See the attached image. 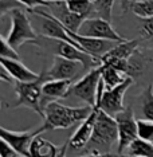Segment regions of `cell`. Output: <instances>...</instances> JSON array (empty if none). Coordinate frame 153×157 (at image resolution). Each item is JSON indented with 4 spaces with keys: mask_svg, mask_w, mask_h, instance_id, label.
I'll list each match as a JSON object with an SVG mask.
<instances>
[{
    "mask_svg": "<svg viewBox=\"0 0 153 157\" xmlns=\"http://www.w3.org/2000/svg\"><path fill=\"white\" fill-rule=\"evenodd\" d=\"M94 106L86 103L85 106H66L58 101H51L44 106V121L40 126L42 132H50L56 129H69L74 125L86 120L93 112Z\"/></svg>",
    "mask_w": 153,
    "mask_h": 157,
    "instance_id": "obj_1",
    "label": "cell"
},
{
    "mask_svg": "<svg viewBox=\"0 0 153 157\" xmlns=\"http://www.w3.org/2000/svg\"><path fill=\"white\" fill-rule=\"evenodd\" d=\"M99 108V106H98ZM118 142V126L113 116H110L102 109L98 110L97 121L90 141L86 145L87 153L95 156L109 155L112 146Z\"/></svg>",
    "mask_w": 153,
    "mask_h": 157,
    "instance_id": "obj_2",
    "label": "cell"
},
{
    "mask_svg": "<svg viewBox=\"0 0 153 157\" xmlns=\"http://www.w3.org/2000/svg\"><path fill=\"white\" fill-rule=\"evenodd\" d=\"M47 81L44 77V73H40V77L34 81H15L13 82V90L16 93V102L13 105H8V108L15 109L20 106L33 109L35 113H38L42 118H44V110L42 109L40 98H42V86Z\"/></svg>",
    "mask_w": 153,
    "mask_h": 157,
    "instance_id": "obj_3",
    "label": "cell"
},
{
    "mask_svg": "<svg viewBox=\"0 0 153 157\" xmlns=\"http://www.w3.org/2000/svg\"><path fill=\"white\" fill-rule=\"evenodd\" d=\"M8 13L11 17V30L7 36L10 43L16 50L27 42L38 43V34L35 33L33 24L30 22V17L22 7L12 8Z\"/></svg>",
    "mask_w": 153,
    "mask_h": 157,
    "instance_id": "obj_4",
    "label": "cell"
},
{
    "mask_svg": "<svg viewBox=\"0 0 153 157\" xmlns=\"http://www.w3.org/2000/svg\"><path fill=\"white\" fill-rule=\"evenodd\" d=\"M133 82L134 78L128 75L125 81L121 82L120 85H117V86L112 89H105V83L101 79L97 94V106H99V109H102L104 112H106L113 117L116 114H118L120 112H122L125 109V105H124L125 93L133 85Z\"/></svg>",
    "mask_w": 153,
    "mask_h": 157,
    "instance_id": "obj_5",
    "label": "cell"
},
{
    "mask_svg": "<svg viewBox=\"0 0 153 157\" xmlns=\"http://www.w3.org/2000/svg\"><path fill=\"white\" fill-rule=\"evenodd\" d=\"M102 79V67L97 66L87 71L85 75L73 83L71 86V94L82 99L83 102L89 103L91 106L97 105V94L98 87Z\"/></svg>",
    "mask_w": 153,
    "mask_h": 157,
    "instance_id": "obj_6",
    "label": "cell"
},
{
    "mask_svg": "<svg viewBox=\"0 0 153 157\" xmlns=\"http://www.w3.org/2000/svg\"><path fill=\"white\" fill-rule=\"evenodd\" d=\"M114 118L118 126V155H122L132 142L138 137L137 118L134 117L132 106H126L122 112L116 114Z\"/></svg>",
    "mask_w": 153,
    "mask_h": 157,
    "instance_id": "obj_7",
    "label": "cell"
},
{
    "mask_svg": "<svg viewBox=\"0 0 153 157\" xmlns=\"http://www.w3.org/2000/svg\"><path fill=\"white\" fill-rule=\"evenodd\" d=\"M79 34L85 35V36L109 39V40H114V42L126 40L125 38H122L114 28H113L110 20L104 19V17H101V16L86 17L79 28Z\"/></svg>",
    "mask_w": 153,
    "mask_h": 157,
    "instance_id": "obj_8",
    "label": "cell"
},
{
    "mask_svg": "<svg viewBox=\"0 0 153 157\" xmlns=\"http://www.w3.org/2000/svg\"><path fill=\"white\" fill-rule=\"evenodd\" d=\"M42 133L43 132H42L40 128H38L35 130H26V132H13L7 129V128H2L0 129V138L6 140L20 156L27 157L31 156L30 153L31 142L38 134Z\"/></svg>",
    "mask_w": 153,
    "mask_h": 157,
    "instance_id": "obj_9",
    "label": "cell"
},
{
    "mask_svg": "<svg viewBox=\"0 0 153 157\" xmlns=\"http://www.w3.org/2000/svg\"><path fill=\"white\" fill-rule=\"evenodd\" d=\"M98 110H99V108L95 105L93 112L89 114V117L86 120H83L82 122H81L79 128H78L73 133V136L67 140V145H69L71 149H74V151H81V149L86 148V145L89 144V141H90L91 136H93L95 121H97V116H98Z\"/></svg>",
    "mask_w": 153,
    "mask_h": 157,
    "instance_id": "obj_10",
    "label": "cell"
},
{
    "mask_svg": "<svg viewBox=\"0 0 153 157\" xmlns=\"http://www.w3.org/2000/svg\"><path fill=\"white\" fill-rule=\"evenodd\" d=\"M83 65L78 60H71L65 56H55L52 66L44 73L46 79H73L79 73V69Z\"/></svg>",
    "mask_w": 153,
    "mask_h": 157,
    "instance_id": "obj_11",
    "label": "cell"
},
{
    "mask_svg": "<svg viewBox=\"0 0 153 157\" xmlns=\"http://www.w3.org/2000/svg\"><path fill=\"white\" fill-rule=\"evenodd\" d=\"M73 79H47L42 86L40 105L44 110V106L51 101L67 98L71 94Z\"/></svg>",
    "mask_w": 153,
    "mask_h": 157,
    "instance_id": "obj_12",
    "label": "cell"
},
{
    "mask_svg": "<svg viewBox=\"0 0 153 157\" xmlns=\"http://www.w3.org/2000/svg\"><path fill=\"white\" fill-rule=\"evenodd\" d=\"M56 52H58V55L65 56V58H67V59L81 62L83 65L85 69H87V70L102 65L101 58H97V56L89 54V52L75 47V46H73L71 43H67V42H65V40H59L58 42Z\"/></svg>",
    "mask_w": 153,
    "mask_h": 157,
    "instance_id": "obj_13",
    "label": "cell"
},
{
    "mask_svg": "<svg viewBox=\"0 0 153 157\" xmlns=\"http://www.w3.org/2000/svg\"><path fill=\"white\" fill-rule=\"evenodd\" d=\"M47 8H50L51 13L54 15L60 23L63 24L66 28L74 31V33H79V28L82 26L83 20L86 17L74 13L70 11V8L67 7L66 0H59V2H50Z\"/></svg>",
    "mask_w": 153,
    "mask_h": 157,
    "instance_id": "obj_14",
    "label": "cell"
},
{
    "mask_svg": "<svg viewBox=\"0 0 153 157\" xmlns=\"http://www.w3.org/2000/svg\"><path fill=\"white\" fill-rule=\"evenodd\" d=\"M0 63L2 66H4L8 73L12 75L15 81H34L38 79L40 77V74H36L35 71L30 70L28 67L24 65L20 59H13V58H2L0 56Z\"/></svg>",
    "mask_w": 153,
    "mask_h": 157,
    "instance_id": "obj_15",
    "label": "cell"
},
{
    "mask_svg": "<svg viewBox=\"0 0 153 157\" xmlns=\"http://www.w3.org/2000/svg\"><path fill=\"white\" fill-rule=\"evenodd\" d=\"M137 50H138V40L137 39L118 42L114 47L110 48L109 51L102 56L101 60H102V63H106V62H116V60L129 59Z\"/></svg>",
    "mask_w": 153,
    "mask_h": 157,
    "instance_id": "obj_16",
    "label": "cell"
},
{
    "mask_svg": "<svg viewBox=\"0 0 153 157\" xmlns=\"http://www.w3.org/2000/svg\"><path fill=\"white\" fill-rule=\"evenodd\" d=\"M67 142L63 146L58 148L56 145H54L52 142H50L47 140H44L40 134H38L36 137L33 140L30 146V153L31 156H63L66 153L67 149Z\"/></svg>",
    "mask_w": 153,
    "mask_h": 157,
    "instance_id": "obj_17",
    "label": "cell"
},
{
    "mask_svg": "<svg viewBox=\"0 0 153 157\" xmlns=\"http://www.w3.org/2000/svg\"><path fill=\"white\" fill-rule=\"evenodd\" d=\"M122 8L142 20L153 17V0H122Z\"/></svg>",
    "mask_w": 153,
    "mask_h": 157,
    "instance_id": "obj_18",
    "label": "cell"
},
{
    "mask_svg": "<svg viewBox=\"0 0 153 157\" xmlns=\"http://www.w3.org/2000/svg\"><path fill=\"white\" fill-rule=\"evenodd\" d=\"M102 81L105 83V89H112L120 85L121 82L125 81L128 77L122 70L117 69L116 66L109 65V63H102Z\"/></svg>",
    "mask_w": 153,
    "mask_h": 157,
    "instance_id": "obj_19",
    "label": "cell"
},
{
    "mask_svg": "<svg viewBox=\"0 0 153 157\" xmlns=\"http://www.w3.org/2000/svg\"><path fill=\"white\" fill-rule=\"evenodd\" d=\"M138 106L144 118L153 120V83L148 85L138 95Z\"/></svg>",
    "mask_w": 153,
    "mask_h": 157,
    "instance_id": "obj_20",
    "label": "cell"
},
{
    "mask_svg": "<svg viewBox=\"0 0 153 157\" xmlns=\"http://www.w3.org/2000/svg\"><path fill=\"white\" fill-rule=\"evenodd\" d=\"M126 153L134 157H153V142L137 137L126 149Z\"/></svg>",
    "mask_w": 153,
    "mask_h": 157,
    "instance_id": "obj_21",
    "label": "cell"
},
{
    "mask_svg": "<svg viewBox=\"0 0 153 157\" xmlns=\"http://www.w3.org/2000/svg\"><path fill=\"white\" fill-rule=\"evenodd\" d=\"M66 3L70 11H73L74 13H78L83 17L94 16L93 3L90 0H66Z\"/></svg>",
    "mask_w": 153,
    "mask_h": 157,
    "instance_id": "obj_22",
    "label": "cell"
},
{
    "mask_svg": "<svg viewBox=\"0 0 153 157\" xmlns=\"http://www.w3.org/2000/svg\"><path fill=\"white\" fill-rule=\"evenodd\" d=\"M93 3L94 16H101L112 22V12L114 0H90Z\"/></svg>",
    "mask_w": 153,
    "mask_h": 157,
    "instance_id": "obj_23",
    "label": "cell"
},
{
    "mask_svg": "<svg viewBox=\"0 0 153 157\" xmlns=\"http://www.w3.org/2000/svg\"><path fill=\"white\" fill-rule=\"evenodd\" d=\"M137 134L142 140L153 142V120L138 118L137 120Z\"/></svg>",
    "mask_w": 153,
    "mask_h": 157,
    "instance_id": "obj_24",
    "label": "cell"
},
{
    "mask_svg": "<svg viewBox=\"0 0 153 157\" xmlns=\"http://www.w3.org/2000/svg\"><path fill=\"white\" fill-rule=\"evenodd\" d=\"M2 38V48H0V56L2 58H13V59H22L17 52V50L8 42L7 36H0Z\"/></svg>",
    "mask_w": 153,
    "mask_h": 157,
    "instance_id": "obj_25",
    "label": "cell"
},
{
    "mask_svg": "<svg viewBox=\"0 0 153 157\" xmlns=\"http://www.w3.org/2000/svg\"><path fill=\"white\" fill-rule=\"evenodd\" d=\"M141 36L153 43V17L144 19L141 27Z\"/></svg>",
    "mask_w": 153,
    "mask_h": 157,
    "instance_id": "obj_26",
    "label": "cell"
},
{
    "mask_svg": "<svg viewBox=\"0 0 153 157\" xmlns=\"http://www.w3.org/2000/svg\"><path fill=\"white\" fill-rule=\"evenodd\" d=\"M0 156L2 157H17L20 155L6 140L2 138V141H0Z\"/></svg>",
    "mask_w": 153,
    "mask_h": 157,
    "instance_id": "obj_27",
    "label": "cell"
},
{
    "mask_svg": "<svg viewBox=\"0 0 153 157\" xmlns=\"http://www.w3.org/2000/svg\"><path fill=\"white\" fill-rule=\"evenodd\" d=\"M17 2L27 10H34L38 7H48L50 4V2L47 0H17Z\"/></svg>",
    "mask_w": 153,
    "mask_h": 157,
    "instance_id": "obj_28",
    "label": "cell"
},
{
    "mask_svg": "<svg viewBox=\"0 0 153 157\" xmlns=\"http://www.w3.org/2000/svg\"><path fill=\"white\" fill-rule=\"evenodd\" d=\"M0 79L4 82H8L10 85H13V82H15V79L12 78V75L8 73V70L4 66H2V70H0Z\"/></svg>",
    "mask_w": 153,
    "mask_h": 157,
    "instance_id": "obj_29",
    "label": "cell"
},
{
    "mask_svg": "<svg viewBox=\"0 0 153 157\" xmlns=\"http://www.w3.org/2000/svg\"><path fill=\"white\" fill-rule=\"evenodd\" d=\"M47 2H59V0H47Z\"/></svg>",
    "mask_w": 153,
    "mask_h": 157,
    "instance_id": "obj_30",
    "label": "cell"
}]
</instances>
